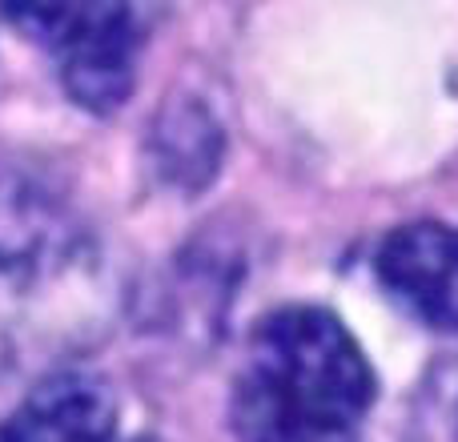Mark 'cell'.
I'll use <instances>...</instances> for the list:
<instances>
[{
  "instance_id": "cell-6",
  "label": "cell",
  "mask_w": 458,
  "mask_h": 442,
  "mask_svg": "<svg viewBox=\"0 0 458 442\" xmlns=\"http://www.w3.org/2000/svg\"><path fill=\"white\" fill-rule=\"evenodd\" d=\"M133 442H153V438H133Z\"/></svg>"
},
{
  "instance_id": "cell-5",
  "label": "cell",
  "mask_w": 458,
  "mask_h": 442,
  "mask_svg": "<svg viewBox=\"0 0 458 442\" xmlns=\"http://www.w3.org/2000/svg\"><path fill=\"white\" fill-rule=\"evenodd\" d=\"M157 174L182 193H198L214 182L217 166L225 157V133L198 97L169 105L153 133Z\"/></svg>"
},
{
  "instance_id": "cell-2",
  "label": "cell",
  "mask_w": 458,
  "mask_h": 442,
  "mask_svg": "<svg viewBox=\"0 0 458 442\" xmlns=\"http://www.w3.org/2000/svg\"><path fill=\"white\" fill-rule=\"evenodd\" d=\"M0 21L53 61L64 97L89 117H113L137 93L145 16L113 0L0 4Z\"/></svg>"
},
{
  "instance_id": "cell-3",
  "label": "cell",
  "mask_w": 458,
  "mask_h": 442,
  "mask_svg": "<svg viewBox=\"0 0 458 442\" xmlns=\"http://www.w3.org/2000/svg\"><path fill=\"white\" fill-rule=\"evenodd\" d=\"M370 277L378 293L430 334H458V221L414 217L374 245Z\"/></svg>"
},
{
  "instance_id": "cell-1",
  "label": "cell",
  "mask_w": 458,
  "mask_h": 442,
  "mask_svg": "<svg viewBox=\"0 0 458 442\" xmlns=\"http://www.w3.org/2000/svg\"><path fill=\"white\" fill-rule=\"evenodd\" d=\"M378 370L362 338L322 302H282L253 322L229 395L237 442H362Z\"/></svg>"
},
{
  "instance_id": "cell-4",
  "label": "cell",
  "mask_w": 458,
  "mask_h": 442,
  "mask_svg": "<svg viewBox=\"0 0 458 442\" xmlns=\"http://www.w3.org/2000/svg\"><path fill=\"white\" fill-rule=\"evenodd\" d=\"M0 442H125L121 398L97 370H53L0 422Z\"/></svg>"
},
{
  "instance_id": "cell-7",
  "label": "cell",
  "mask_w": 458,
  "mask_h": 442,
  "mask_svg": "<svg viewBox=\"0 0 458 442\" xmlns=\"http://www.w3.org/2000/svg\"><path fill=\"white\" fill-rule=\"evenodd\" d=\"M454 435H458V430H454Z\"/></svg>"
}]
</instances>
